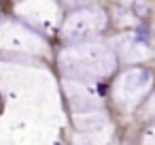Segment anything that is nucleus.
Wrapping results in <instances>:
<instances>
[{
  "label": "nucleus",
  "mask_w": 155,
  "mask_h": 145,
  "mask_svg": "<svg viewBox=\"0 0 155 145\" xmlns=\"http://www.w3.org/2000/svg\"><path fill=\"white\" fill-rule=\"evenodd\" d=\"M134 9H136V13H138V15H147V5H144V2H136V5H134Z\"/></svg>",
  "instance_id": "f257e3e1"
},
{
  "label": "nucleus",
  "mask_w": 155,
  "mask_h": 145,
  "mask_svg": "<svg viewBox=\"0 0 155 145\" xmlns=\"http://www.w3.org/2000/svg\"><path fill=\"white\" fill-rule=\"evenodd\" d=\"M62 2H66V5H81V2H85V0H62Z\"/></svg>",
  "instance_id": "7ed1b4c3"
},
{
  "label": "nucleus",
  "mask_w": 155,
  "mask_h": 145,
  "mask_svg": "<svg viewBox=\"0 0 155 145\" xmlns=\"http://www.w3.org/2000/svg\"><path fill=\"white\" fill-rule=\"evenodd\" d=\"M136 34H138V39H142L144 43L149 41V34H147V30H144V28H138V30H136Z\"/></svg>",
  "instance_id": "f03ea898"
}]
</instances>
